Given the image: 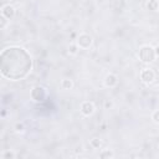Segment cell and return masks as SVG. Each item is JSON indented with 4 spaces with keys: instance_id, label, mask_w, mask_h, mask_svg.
Segmentation results:
<instances>
[{
    "instance_id": "cell-14",
    "label": "cell",
    "mask_w": 159,
    "mask_h": 159,
    "mask_svg": "<svg viewBox=\"0 0 159 159\" xmlns=\"http://www.w3.org/2000/svg\"><path fill=\"white\" fill-rule=\"evenodd\" d=\"M77 48H78V46H77L76 43H72V45H70V47H68V52H70L71 55H76V53H77Z\"/></svg>"
},
{
    "instance_id": "cell-5",
    "label": "cell",
    "mask_w": 159,
    "mask_h": 159,
    "mask_svg": "<svg viewBox=\"0 0 159 159\" xmlns=\"http://www.w3.org/2000/svg\"><path fill=\"white\" fill-rule=\"evenodd\" d=\"M94 104L91 102V101H84V102H82V104H81V108H80V111H81V113L83 114V116H86V117H89V116H92L93 113H94Z\"/></svg>"
},
{
    "instance_id": "cell-1",
    "label": "cell",
    "mask_w": 159,
    "mask_h": 159,
    "mask_svg": "<svg viewBox=\"0 0 159 159\" xmlns=\"http://www.w3.org/2000/svg\"><path fill=\"white\" fill-rule=\"evenodd\" d=\"M32 67L30 53L22 47L12 46L1 52V73L5 78L19 81L25 78Z\"/></svg>"
},
{
    "instance_id": "cell-15",
    "label": "cell",
    "mask_w": 159,
    "mask_h": 159,
    "mask_svg": "<svg viewBox=\"0 0 159 159\" xmlns=\"http://www.w3.org/2000/svg\"><path fill=\"white\" fill-rule=\"evenodd\" d=\"M5 159H12V158H15L16 155H15V153L14 152H11V150H7V152H5L4 153V155H2Z\"/></svg>"
},
{
    "instance_id": "cell-11",
    "label": "cell",
    "mask_w": 159,
    "mask_h": 159,
    "mask_svg": "<svg viewBox=\"0 0 159 159\" xmlns=\"http://www.w3.org/2000/svg\"><path fill=\"white\" fill-rule=\"evenodd\" d=\"M89 145L93 148V149H99L101 145H102V140L99 138H92L89 140Z\"/></svg>"
},
{
    "instance_id": "cell-18",
    "label": "cell",
    "mask_w": 159,
    "mask_h": 159,
    "mask_svg": "<svg viewBox=\"0 0 159 159\" xmlns=\"http://www.w3.org/2000/svg\"><path fill=\"white\" fill-rule=\"evenodd\" d=\"M0 20H1V25H0V27H1V29H4V27H5V25H6V20H7V19H6V17H4V16H1V19H0Z\"/></svg>"
},
{
    "instance_id": "cell-8",
    "label": "cell",
    "mask_w": 159,
    "mask_h": 159,
    "mask_svg": "<svg viewBox=\"0 0 159 159\" xmlns=\"http://www.w3.org/2000/svg\"><path fill=\"white\" fill-rule=\"evenodd\" d=\"M117 83H118V77H117L116 75L108 73V75L104 77V86H106V87L112 88V87L117 86Z\"/></svg>"
},
{
    "instance_id": "cell-4",
    "label": "cell",
    "mask_w": 159,
    "mask_h": 159,
    "mask_svg": "<svg viewBox=\"0 0 159 159\" xmlns=\"http://www.w3.org/2000/svg\"><path fill=\"white\" fill-rule=\"evenodd\" d=\"M30 96H31V98H32L34 101H36V102H42V101H45V98H46V96H47V92H46V89H45L42 86H35V87L31 89Z\"/></svg>"
},
{
    "instance_id": "cell-6",
    "label": "cell",
    "mask_w": 159,
    "mask_h": 159,
    "mask_svg": "<svg viewBox=\"0 0 159 159\" xmlns=\"http://www.w3.org/2000/svg\"><path fill=\"white\" fill-rule=\"evenodd\" d=\"M140 80L144 83H152L155 80V72L152 68H144L140 72Z\"/></svg>"
},
{
    "instance_id": "cell-2",
    "label": "cell",
    "mask_w": 159,
    "mask_h": 159,
    "mask_svg": "<svg viewBox=\"0 0 159 159\" xmlns=\"http://www.w3.org/2000/svg\"><path fill=\"white\" fill-rule=\"evenodd\" d=\"M155 52H154V47L149 46V45H144L140 47L139 50V58L145 62V63H149V62H153L154 58H155Z\"/></svg>"
},
{
    "instance_id": "cell-7",
    "label": "cell",
    "mask_w": 159,
    "mask_h": 159,
    "mask_svg": "<svg viewBox=\"0 0 159 159\" xmlns=\"http://www.w3.org/2000/svg\"><path fill=\"white\" fill-rule=\"evenodd\" d=\"M1 16L6 17L7 20H11V19L15 16V9H14V6L10 5V4L4 5V6L1 7Z\"/></svg>"
},
{
    "instance_id": "cell-19",
    "label": "cell",
    "mask_w": 159,
    "mask_h": 159,
    "mask_svg": "<svg viewBox=\"0 0 159 159\" xmlns=\"http://www.w3.org/2000/svg\"><path fill=\"white\" fill-rule=\"evenodd\" d=\"M154 52H155V56H157V57H159V45L154 47Z\"/></svg>"
},
{
    "instance_id": "cell-13",
    "label": "cell",
    "mask_w": 159,
    "mask_h": 159,
    "mask_svg": "<svg viewBox=\"0 0 159 159\" xmlns=\"http://www.w3.org/2000/svg\"><path fill=\"white\" fill-rule=\"evenodd\" d=\"M152 119H153L154 123H158L159 124V109H157V111H154L152 113Z\"/></svg>"
},
{
    "instance_id": "cell-9",
    "label": "cell",
    "mask_w": 159,
    "mask_h": 159,
    "mask_svg": "<svg viewBox=\"0 0 159 159\" xmlns=\"http://www.w3.org/2000/svg\"><path fill=\"white\" fill-rule=\"evenodd\" d=\"M147 9L150 10V11L159 10V0H149L147 2Z\"/></svg>"
},
{
    "instance_id": "cell-12",
    "label": "cell",
    "mask_w": 159,
    "mask_h": 159,
    "mask_svg": "<svg viewBox=\"0 0 159 159\" xmlns=\"http://www.w3.org/2000/svg\"><path fill=\"white\" fill-rule=\"evenodd\" d=\"M99 157L101 158H112L113 157V152L112 150H109V149H104V150H102L101 153H99Z\"/></svg>"
},
{
    "instance_id": "cell-10",
    "label": "cell",
    "mask_w": 159,
    "mask_h": 159,
    "mask_svg": "<svg viewBox=\"0 0 159 159\" xmlns=\"http://www.w3.org/2000/svg\"><path fill=\"white\" fill-rule=\"evenodd\" d=\"M61 87L63 89H71L73 87V81L71 78H63L61 81Z\"/></svg>"
},
{
    "instance_id": "cell-3",
    "label": "cell",
    "mask_w": 159,
    "mask_h": 159,
    "mask_svg": "<svg viewBox=\"0 0 159 159\" xmlns=\"http://www.w3.org/2000/svg\"><path fill=\"white\" fill-rule=\"evenodd\" d=\"M92 42H93V39L88 34H81L77 37V40H76V45L78 46V48H82V50L89 48L91 45H92Z\"/></svg>"
},
{
    "instance_id": "cell-16",
    "label": "cell",
    "mask_w": 159,
    "mask_h": 159,
    "mask_svg": "<svg viewBox=\"0 0 159 159\" xmlns=\"http://www.w3.org/2000/svg\"><path fill=\"white\" fill-rule=\"evenodd\" d=\"M15 130H16L17 133H22V132L25 130L24 124H22V123H16V124H15Z\"/></svg>"
},
{
    "instance_id": "cell-17",
    "label": "cell",
    "mask_w": 159,
    "mask_h": 159,
    "mask_svg": "<svg viewBox=\"0 0 159 159\" xmlns=\"http://www.w3.org/2000/svg\"><path fill=\"white\" fill-rule=\"evenodd\" d=\"M112 106H113L112 101H109V99H106V101H104V108H106V109H109Z\"/></svg>"
}]
</instances>
